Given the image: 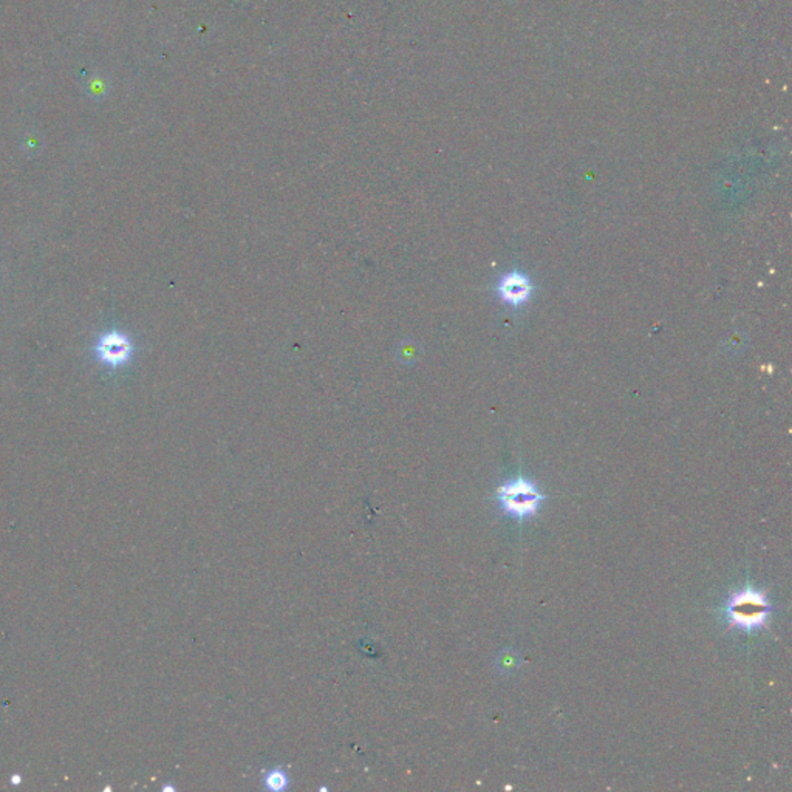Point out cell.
Segmentation results:
<instances>
[{"label": "cell", "instance_id": "277c9868", "mask_svg": "<svg viewBox=\"0 0 792 792\" xmlns=\"http://www.w3.org/2000/svg\"><path fill=\"white\" fill-rule=\"evenodd\" d=\"M532 285L529 279L522 272H510L498 283V294L506 304L522 305L531 297Z\"/></svg>", "mask_w": 792, "mask_h": 792}, {"label": "cell", "instance_id": "5b68a950", "mask_svg": "<svg viewBox=\"0 0 792 792\" xmlns=\"http://www.w3.org/2000/svg\"><path fill=\"white\" fill-rule=\"evenodd\" d=\"M287 785V777L280 771H272L268 775V788L271 789H282Z\"/></svg>", "mask_w": 792, "mask_h": 792}, {"label": "cell", "instance_id": "6da1fadb", "mask_svg": "<svg viewBox=\"0 0 792 792\" xmlns=\"http://www.w3.org/2000/svg\"><path fill=\"white\" fill-rule=\"evenodd\" d=\"M771 604L763 591L746 587L735 591L724 605V618L729 629H738L752 633L757 629L768 627Z\"/></svg>", "mask_w": 792, "mask_h": 792}, {"label": "cell", "instance_id": "7a4b0ae2", "mask_svg": "<svg viewBox=\"0 0 792 792\" xmlns=\"http://www.w3.org/2000/svg\"><path fill=\"white\" fill-rule=\"evenodd\" d=\"M497 495L503 511L517 520H524L528 517L536 515L539 505L545 500V495L539 493L534 483L522 477L500 486L497 489Z\"/></svg>", "mask_w": 792, "mask_h": 792}, {"label": "cell", "instance_id": "3957f363", "mask_svg": "<svg viewBox=\"0 0 792 792\" xmlns=\"http://www.w3.org/2000/svg\"><path fill=\"white\" fill-rule=\"evenodd\" d=\"M96 352L99 360L108 365H120L126 362L132 352L129 339L121 333H108L98 343Z\"/></svg>", "mask_w": 792, "mask_h": 792}]
</instances>
